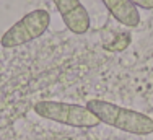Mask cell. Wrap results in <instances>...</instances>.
<instances>
[{"mask_svg":"<svg viewBox=\"0 0 153 140\" xmlns=\"http://www.w3.org/2000/svg\"><path fill=\"white\" fill-rule=\"evenodd\" d=\"M86 108L103 124L116 127L122 132L134 135H148L153 132V119L147 114L127 109L104 99H90Z\"/></svg>","mask_w":153,"mask_h":140,"instance_id":"6da1fadb","label":"cell"},{"mask_svg":"<svg viewBox=\"0 0 153 140\" xmlns=\"http://www.w3.org/2000/svg\"><path fill=\"white\" fill-rule=\"evenodd\" d=\"M33 109L42 119L54 121V122L65 124V126H72V127L91 129L101 124V121L86 106L72 104V103L42 99V101L36 103Z\"/></svg>","mask_w":153,"mask_h":140,"instance_id":"7a4b0ae2","label":"cell"},{"mask_svg":"<svg viewBox=\"0 0 153 140\" xmlns=\"http://www.w3.org/2000/svg\"><path fill=\"white\" fill-rule=\"evenodd\" d=\"M49 25H51V15L47 10L42 8L33 10L3 33L2 39H0V46L12 49V47H18L26 42H31L44 34Z\"/></svg>","mask_w":153,"mask_h":140,"instance_id":"3957f363","label":"cell"},{"mask_svg":"<svg viewBox=\"0 0 153 140\" xmlns=\"http://www.w3.org/2000/svg\"><path fill=\"white\" fill-rule=\"evenodd\" d=\"M57 12L60 13L64 25L74 34H85L90 29V13L80 0H52Z\"/></svg>","mask_w":153,"mask_h":140,"instance_id":"277c9868","label":"cell"},{"mask_svg":"<svg viewBox=\"0 0 153 140\" xmlns=\"http://www.w3.org/2000/svg\"><path fill=\"white\" fill-rule=\"evenodd\" d=\"M108 12L112 15L116 21L127 28H135L140 25V13L138 8L130 0H103Z\"/></svg>","mask_w":153,"mask_h":140,"instance_id":"5b68a950","label":"cell"},{"mask_svg":"<svg viewBox=\"0 0 153 140\" xmlns=\"http://www.w3.org/2000/svg\"><path fill=\"white\" fill-rule=\"evenodd\" d=\"M135 7H140L143 10H152L153 8V0H130Z\"/></svg>","mask_w":153,"mask_h":140,"instance_id":"8992f818","label":"cell"}]
</instances>
